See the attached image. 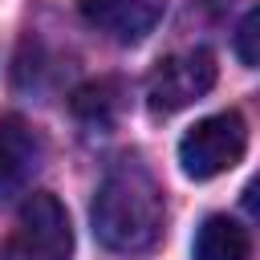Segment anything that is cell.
Masks as SVG:
<instances>
[{"instance_id":"cell-9","label":"cell","mask_w":260,"mask_h":260,"mask_svg":"<svg viewBox=\"0 0 260 260\" xmlns=\"http://www.w3.org/2000/svg\"><path fill=\"white\" fill-rule=\"evenodd\" d=\"M256 24H260V12L252 8V12H244V20L236 28V53L248 69H256Z\"/></svg>"},{"instance_id":"cell-6","label":"cell","mask_w":260,"mask_h":260,"mask_svg":"<svg viewBox=\"0 0 260 260\" xmlns=\"http://www.w3.org/2000/svg\"><path fill=\"white\" fill-rule=\"evenodd\" d=\"M89 28L106 32L118 45H138L167 12V0H77Z\"/></svg>"},{"instance_id":"cell-2","label":"cell","mask_w":260,"mask_h":260,"mask_svg":"<svg viewBox=\"0 0 260 260\" xmlns=\"http://www.w3.org/2000/svg\"><path fill=\"white\" fill-rule=\"evenodd\" d=\"M248 150V122L236 110H219L199 118L183 138H179V167L187 179L207 183L223 171H232Z\"/></svg>"},{"instance_id":"cell-3","label":"cell","mask_w":260,"mask_h":260,"mask_svg":"<svg viewBox=\"0 0 260 260\" xmlns=\"http://www.w3.org/2000/svg\"><path fill=\"white\" fill-rule=\"evenodd\" d=\"M4 260H73V223L57 195L32 191L20 203Z\"/></svg>"},{"instance_id":"cell-5","label":"cell","mask_w":260,"mask_h":260,"mask_svg":"<svg viewBox=\"0 0 260 260\" xmlns=\"http://www.w3.org/2000/svg\"><path fill=\"white\" fill-rule=\"evenodd\" d=\"M41 158H45V142L37 126L20 114H0V207L32 187Z\"/></svg>"},{"instance_id":"cell-7","label":"cell","mask_w":260,"mask_h":260,"mask_svg":"<svg viewBox=\"0 0 260 260\" xmlns=\"http://www.w3.org/2000/svg\"><path fill=\"white\" fill-rule=\"evenodd\" d=\"M191 252H195V260H248L252 256V236L232 215H207L195 232Z\"/></svg>"},{"instance_id":"cell-1","label":"cell","mask_w":260,"mask_h":260,"mask_svg":"<svg viewBox=\"0 0 260 260\" xmlns=\"http://www.w3.org/2000/svg\"><path fill=\"white\" fill-rule=\"evenodd\" d=\"M162 187L142 162H118L93 195V236L118 256H146L162 240Z\"/></svg>"},{"instance_id":"cell-4","label":"cell","mask_w":260,"mask_h":260,"mask_svg":"<svg viewBox=\"0 0 260 260\" xmlns=\"http://www.w3.org/2000/svg\"><path fill=\"white\" fill-rule=\"evenodd\" d=\"M215 77H219V65H215L211 49H179L150 69L146 106H150V114H162V118L179 114V110L195 106L199 98H207Z\"/></svg>"},{"instance_id":"cell-8","label":"cell","mask_w":260,"mask_h":260,"mask_svg":"<svg viewBox=\"0 0 260 260\" xmlns=\"http://www.w3.org/2000/svg\"><path fill=\"white\" fill-rule=\"evenodd\" d=\"M69 106H73V114H77L85 126L106 130V126H114V118L122 114V81H114V77L89 81V85H81V89L73 93Z\"/></svg>"}]
</instances>
